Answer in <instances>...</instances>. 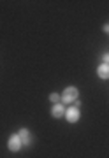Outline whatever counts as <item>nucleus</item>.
Returning <instances> with one entry per match:
<instances>
[{"mask_svg": "<svg viewBox=\"0 0 109 158\" xmlns=\"http://www.w3.org/2000/svg\"><path fill=\"white\" fill-rule=\"evenodd\" d=\"M51 114H53V118H63L65 116V107L62 104H55L51 109Z\"/></svg>", "mask_w": 109, "mask_h": 158, "instance_id": "nucleus-4", "label": "nucleus"}, {"mask_svg": "<svg viewBox=\"0 0 109 158\" xmlns=\"http://www.w3.org/2000/svg\"><path fill=\"white\" fill-rule=\"evenodd\" d=\"M18 135H19V139H21V144H30V132L27 128H21Z\"/></svg>", "mask_w": 109, "mask_h": 158, "instance_id": "nucleus-6", "label": "nucleus"}, {"mask_svg": "<svg viewBox=\"0 0 109 158\" xmlns=\"http://www.w3.org/2000/svg\"><path fill=\"white\" fill-rule=\"evenodd\" d=\"M104 32H106V34H109V23H107V25H104Z\"/></svg>", "mask_w": 109, "mask_h": 158, "instance_id": "nucleus-9", "label": "nucleus"}, {"mask_svg": "<svg viewBox=\"0 0 109 158\" xmlns=\"http://www.w3.org/2000/svg\"><path fill=\"white\" fill-rule=\"evenodd\" d=\"M78 97H79V91H78V88H74V86H69V88H65L62 93V102H76L78 100Z\"/></svg>", "mask_w": 109, "mask_h": 158, "instance_id": "nucleus-1", "label": "nucleus"}, {"mask_svg": "<svg viewBox=\"0 0 109 158\" xmlns=\"http://www.w3.org/2000/svg\"><path fill=\"white\" fill-rule=\"evenodd\" d=\"M97 74H99V77H100V79H109V65H106V63L99 65Z\"/></svg>", "mask_w": 109, "mask_h": 158, "instance_id": "nucleus-5", "label": "nucleus"}, {"mask_svg": "<svg viewBox=\"0 0 109 158\" xmlns=\"http://www.w3.org/2000/svg\"><path fill=\"white\" fill-rule=\"evenodd\" d=\"M49 100H51L53 104H60V95H58V93H51V95H49Z\"/></svg>", "mask_w": 109, "mask_h": 158, "instance_id": "nucleus-7", "label": "nucleus"}, {"mask_svg": "<svg viewBox=\"0 0 109 158\" xmlns=\"http://www.w3.org/2000/svg\"><path fill=\"white\" fill-rule=\"evenodd\" d=\"M21 139H19V135L18 134H12L11 137H9V142H7V148H9V151H12V153H16V151H19L21 149Z\"/></svg>", "mask_w": 109, "mask_h": 158, "instance_id": "nucleus-2", "label": "nucleus"}, {"mask_svg": "<svg viewBox=\"0 0 109 158\" xmlns=\"http://www.w3.org/2000/svg\"><path fill=\"white\" fill-rule=\"evenodd\" d=\"M102 60H104V63H106V65H109V53H106V55H104Z\"/></svg>", "mask_w": 109, "mask_h": 158, "instance_id": "nucleus-8", "label": "nucleus"}, {"mask_svg": "<svg viewBox=\"0 0 109 158\" xmlns=\"http://www.w3.org/2000/svg\"><path fill=\"white\" fill-rule=\"evenodd\" d=\"M79 109L78 107H69V109H65V119L69 121V123H78L79 121Z\"/></svg>", "mask_w": 109, "mask_h": 158, "instance_id": "nucleus-3", "label": "nucleus"}]
</instances>
